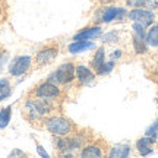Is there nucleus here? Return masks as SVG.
Masks as SVG:
<instances>
[{
	"mask_svg": "<svg viewBox=\"0 0 158 158\" xmlns=\"http://www.w3.org/2000/svg\"><path fill=\"white\" fill-rule=\"evenodd\" d=\"M91 135L84 130H75L68 136H56L54 147H56L59 155L62 157H70L75 154H79L86 142H89Z\"/></svg>",
	"mask_w": 158,
	"mask_h": 158,
	"instance_id": "1",
	"label": "nucleus"
},
{
	"mask_svg": "<svg viewBox=\"0 0 158 158\" xmlns=\"http://www.w3.org/2000/svg\"><path fill=\"white\" fill-rule=\"evenodd\" d=\"M53 111V101L32 97L23 102V116L29 122H41Z\"/></svg>",
	"mask_w": 158,
	"mask_h": 158,
	"instance_id": "2",
	"label": "nucleus"
},
{
	"mask_svg": "<svg viewBox=\"0 0 158 158\" xmlns=\"http://www.w3.org/2000/svg\"><path fill=\"white\" fill-rule=\"evenodd\" d=\"M44 127L53 136H68L76 130V126L70 118L59 114H48L44 118Z\"/></svg>",
	"mask_w": 158,
	"mask_h": 158,
	"instance_id": "3",
	"label": "nucleus"
},
{
	"mask_svg": "<svg viewBox=\"0 0 158 158\" xmlns=\"http://www.w3.org/2000/svg\"><path fill=\"white\" fill-rule=\"evenodd\" d=\"M124 18H127V10L122 7V6H104L100 7L94 15V23L101 25V23H110V22H117V21H123Z\"/></svg>",
	"mask_w": 158,
	"mask_h": 158,
	"instance_id": "4",
	"label": "nucleus"
},
{
	"mask_svg": "<svg viewBox=\"0 0 158 158\" xmlns=\"http://www.w3.org/2000/svg\"><path fill=\"white\" fill-rule=\"evenodd\" d=\"M75 79H76V64L72 62H64L56 70H53L48 75L47 81L51 82V84H56L59 86H62V85L72 84Z\"/></svg>",
	"mask_w": 158,
	"mask_h": 158,
	"instance_id": "5",
	"label": "nucleus"
},
{
	"mask_svg": "<svg viewBox=\"0 0 158 158\" xmlns=\"http://www.w3.org/2000/svg\"><path fill=\"white\" fill-rule=\"evenodd\" d=\"M32 97H38V98H44V100H50V101H54V100H59L62 97V89L60 86L56 84H51L48 81H44L35 86L32 92H31Z\"/></svg>",
	"mask_w": 158,
	"mask_h": 158,
	"instance_id": "6",
	"label": "nucleus"
},
{
	"mask_svg": "<svg viewBox=\"0 0 158 158\" xmlns=\"http://www.w3.org/2000/svg\"><path fill=\"white\" fill-rule=\"evenodd\" d=\"M57 56H59V44H48L35 53L34 62L38 68H44L54 62Z\"/></svg>",
	"mask_w": 158,
	"mask_h": 158,
	"instance_id": "7",
	"label": "nucleus"
},
{
	"mask_svg": "<svg viewBox=\"0 0 158 158\" xmlns=\"http://www.w3.org/2000/svg\"><path fill=\"white\" fill-rule=\"evenodd\" d=\"M32 64V57L31 56H16L9 63V75L10 76H22L31 69Z\"/></svg>",
	"mask_w": 158,
	"mask_h": 158,
	"instance_id": "8",
	"label": "nucleus"
},
{
	"mask_svg": "<svg viewBox=\"0 0 158 158\" xmlns=\"http://www.w3.org/2000/svg\"><path fill=\"white\" fill-rule=\"evenodd\" d=\"M127 18L133 22H139L143 27H151L155 22V13L149 9H143V7H135L130 12H127Z\"/></svg>",
	"mask_w": 158,
	"mask_h": 158,
	"instance_id": "9",
	"label": "nucleus"
},
{
	"mask_svg": "<svg viewBox=\"0 0 158 158\" xmlns=\"http://www.w3.org/2000/svg\"><path fill=\"white\" fill-rule=\"evenodd\" d=\"M107 155V151L100 145V142H86L79 151V157L82 158H101Z\"/></svg>",
	"mask_w": 158,
	"mask_h": 158,
	"instance_id": "10",
	"label": "nucleus"
},
{
	"mask_svg": "<svg viewBox=\"0 0 158 158\" xmlns=\"http://www.w3.org/2000/svg\"><path fill=\"white\" fill-rule=\"evenodd\" d=\"M97 73L85 64H76V81L82 86H89L95 82Z\"/></svg>",
	"mask_w": 158,
	"mask_h": 158,
	"instance_id": "11",
	"label": "nucleus"
},
{
	"mask_svg": "<svg viewBox=\"0 0 158 158\" xmlns=\"http://www.w3.org/2000/svg\"><path fill=\"white\" fill-rule=\"evenodd\" d=\"M102 27L101 25H92V27H86V28H82L79 32L73 35V41H81V40H95L100 38L102 35Z\"/></svg>",
	"mask_w": 158,
	"mask_h": 158,
	"instance_id": "12",
	"label": "nucleus"
},
{
	"mask_svg": "<svg viewBox=\"0 0 158 158\" xmlns=\"http://www.w3.org/2000/svg\"><path fill=\"white\" fill-rule=\"evenodd\" d=\"M155 142H157V138H152V136H143L141 139H138L136 141V151L139 152V155L142 157H147L149 154L154 152V145H155Z\"/></svg>",
	"mask_w": 158,
	"mask_h": 158,
	"instance_id": "13",
	"label": "nucleus"
},
{
	"mask_svg": "<svg viewBox=\"0 0 158 158\" xmlns=\"http://www.w3.org/2000/svg\"><path fill=\"white\" fill-rule=\"evenodd\" d=\"M97 45L92 40H81V41H73L70 43L68 50L70 54H79V53H85V51L94 50Z\"/></svg>",
	"mask_w": 158,
	"mask_h": 158,
	"instance_id": "14",
	"label": "nucleus"
},
{
	"mask_svg": "<svg viewBox=\"0 0 158 158\" xmlns=\"http://www.w3.org/2000/svg\"><path fill=\"white\" fill-rule=\"evenodd\" d=\"M130 155V145L129 143H117L110 147L107 152L108 158H126Z\"/></svg>",
	"mask_w": 158,
	"mask_h": 158,
	"instance_id": "15",
	"label": "nucleus"
},
{
	"mask_svg": "<svg viewBox=\"0 0 158 158\" xmlns=\"http://www.w3.org/2000/svg\"><path fill=\"white\" fill-rule=\"evenodd\" d=\"M104 63H106V48L101 45V47L97 48V51L94 53V56H92V59H91V63H89L91 66L89 68L97 73V72L104 66Z\"/></svg>",
	"mask_w": 158,
	"mask_h": 158,
	"instance_id": "16",
	"label": "nucleus"
},
{
	"mask_svg": "<svg viewBox=\"0 0 158 158\" xmlns=\"http://www.w3.org/2000/svg\"><path fill=\"white\" fill-rule=\"evenodd\" d=\"M147 44L158 47V23H152L149 31H147Z\"/></svg>",
	"mask_w": 158,
	"mask_h": 158,
	"instance_id": "17",
	"label": "nucleus"
},
{
	"mask_svg": "<svg viewBox=\"0 0 158 158\" xmlns=\"http://www.w3.org/2000/svg\"><path fill=\"white\" fill-rule=\"evenodd\" d=\"M12 94V85L9 78H0V101L6 100Z\"/></svg>",
	"mask_w": 158,
	"mask_h": 158,
	"instance_id": "18",
	"label": "nucleus"
},
{
	"mask_svg": "<svg viewBox=\"0 0 158 158\" xmlns=\"http://www.w3.org/2000/svg\"><path fill=\"white\" fill-rule=\"evenodd\" d=\"M132 43H133V48H135V53H136V54H145V53L148 51L147 40L139 38V37L133 35V38H132Z\"/></svg>",
	"mask_w": 158,
	"mask_h": 158,
	"instance_id": "19",
	"label": "nucleus"
},
{
	"mask_svg": "<svg viewBox=\"0 0 158 158\" xmlns=\"http://www.w3.org/2000/svg\"><path fill=\"white\" fill-rule=\"evenodd\" d=\"M100 38L106 44H117L118 41H120V32H118L117 29H113V31H108L107 34H102Z\"/></svg>",
	"mask_w": 158,
	"mask_h": 158,
	"instance_id": "20",
	"label": "nucleus"
},
{
	"mask_svg": "<svg viewBox=\"0 0 158 158\" xmlns=\"http://www.w3.org/2000/svg\"><path fill=\"white\" fill-rule=\"evenodd\" d=\"M12 118V107H5L0 110V129H5L7 124L10 123Z\"/></svg>",
	"mask_w": 158,
	"mask_h": 158,
	"instance_id": "21",
	"label": "nucleus"
},
{
	"mask_svg": "<svg viewBox=\"0 0 158 158\" xmlns=\"http://www.w3.org/2000/svg\"><path fill=\"white\" fill-rule=\"evenodd\" d=\"M114 66H116V62H114V60L106 62V63H104V66H102V68L97 72V76H104V75H108L114 69Z\"/></svg>",
	"mask_w": 158,
	"mask_h": 158,
	"instance_id": "22",
	"label": "nucleus"
},
{
	"mask_svg": "<svg viewBox=\"0 0 158 158\" xmlns=\"http://www.w3.org/2000/svg\"><path fill=\"white\" fill-rule=\"evenodd\" d=\"M157 133H158V120H155V122H154V123L147 129L145 135H147V136H152V138H157Z\"/></svg>",
	"mask_w": 158,
	"mask_h": 158,
	"instance_id": "23",
	"label": "nucleus"
},
{
	"mask_svg": "<svg viewBox=\"0 0 158 158\" xmlns=\"http://www.w3.org/2000/svg\"><path fill=\"white\" fill-rule=\"evenodd\" d=\"M7 60H9V51L0 50V72L3 70L5 64H7Z\"/></svg>",
	"mask_w": 158,
	"mask_h": 158,
	"instance_id": "24",
	"label": "nucleus"
},
{
	"mask_svg": "<svg viewBox=\"0 0 158 158\" xmlns=\"http://www.w3.org/2000/svg\"><path fill=\"white\" fill-rule=\"evenodd\" d=\"M122 56H123V51H122V50H114L113 53L110 54V59L116 62V60H118V59H120Z\"/></svg>",
	"mask_w": 158,
	"mask_h": 158,
	"instance_id": "25",
	"label": "nucleus"
},
{
	"mask_svg": "<svg viewBox=\"0 0 158 158\" xmlns=\"http://www.w3.org/2000/svg\"><path fill=\"white\" fill-rule=\"evenodd\" d=\"M25 155H27V154L23 152V151H21V149H13V151H12L10 154H9V157H25Z\"/></svg>",
	"mask_w": 158,
	"mask_h": 158,
	"instance_id": "26",
	"label": "nucleus"
},
{
	"mask_svg": "<svg viewBox=\"0 0 158 158\" xmlns=\"http://www.w3.org/2000/svg\"><path fill=\"white\" fill-rule=\"evenodd\" d=\"M37 151H38V154H40V155H43V157H45V158L48 157V154L45 152V151H44V148L41 147L40 143H37Z\"/></svg>",
	"mask_w": 158,
	"mask_h": 158,
	"instance_id": "27",
	"label": "nucleus"
},
{
	"mask_svg": "<svg viewBox=\"0 0 158 158\" xmlns=\"http://www.w3.org/2000/svg\"><path fill=\"white\" fill-rule=\"evenodd\" d=\"M0 19H2V10H0Z\"/></svg>",
	"mask_w": 158,
	"mask_h": 158,
	"instance_id": "28",
	"label": "nucleus"
}]
</instances>
